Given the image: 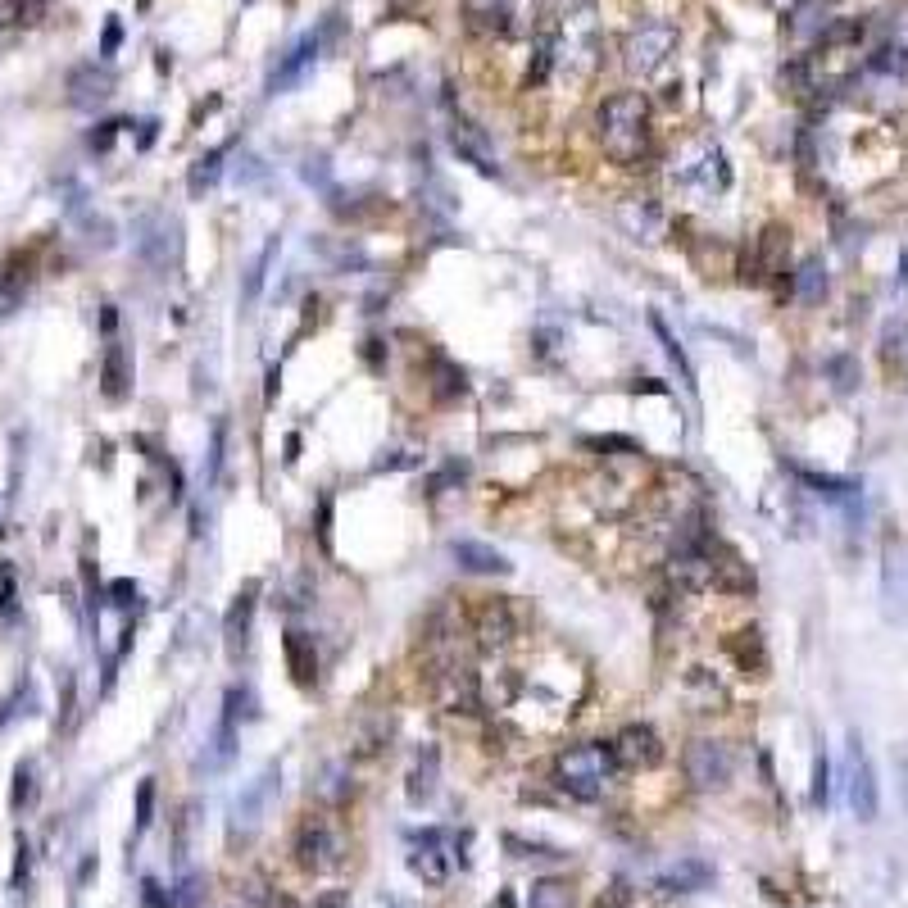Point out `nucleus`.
Wrapping results in <instances>:
<instances>
[{"label": "nucleus", "mask_w": 908, "mask_h": 908, "mask_svg": "<svg viewBox=\"0 0 908 908\" xmlns=\"http://www.w3.org/2000/svg\"><path fill=\"white\" fill-rule=\"evenodd\" d=\"M595 132H600V146L613 164H622V168L645 164L650 141H654L650 100L641 91H613V96H604V105L595 109Z\"/></svg>", "instance_id": "obj_1"}, {"label": "nucleus", "mask_w": 908, "mask_h": 908, "mask_svg": "<svg viewBox=\"0 0 908 908\" xmlns=\"http://www.w3.org/2000/svg\"><path fill=\"white\" fill-rule=\"evenodd\" d=\"M545 32H550V55H554V73H568V78H591L604 60V41H600V19H595L591 0H568L554 19H545Z\"/></svg>", "instance_id": "obj_2"}, {"label": "nucleus", "mask_w": 908, "mask_h": 908, "mask_svg": "<svg viewBox=\"0 0 908 908\" xmlns=\"http://www.w3.org/2000/svg\"><path fill=\"white\" fill-rule=\"evenodd\" d=\"M613 772H618V763H613L609 745H600V741L563 745L559 759H554V781H559V786L568 790L573 800H582V804L604 800Z\"/></svg>", "instance_id": "obj_3"}, {"label": "nucleus", "mask_w": 908, "mask_h": 908, "mask_svg": "<svg viewBox=\"0 0 908 908\" xmlns=\"http://www.w3.org/2000/svg\"><path fill=\"white\" fill-rule=\"evenodd\" d=\"M672 182L681 191H695V196H718V191H727L731 168H727L722 146H713V141H686L677 150V159H672Z\"/></svg>", "instance_id": "obj_4"}, {"label": "nucleus", "mask_w": 908, "mask_h": 908, "mask_svg": "<svg viewBox=\"0 0 908 908\" xmlns=\"http://www.w3.org/2000/svg\"><path fill=\"white\" fill-rule=\"evenodd\" d=\"M336 19L341 14H327L318 28H309L305 37H296L291 41V50L277 60V69L268 73V96H282V91H291V87H300V82L309 78V73L318 69V60H323V50L332 46V37H336Z\"/></svg>", "instance_id": "obj_5"}, {"label": "nucleus", "mask_w": 908, "mask_h": 908, "mask_svg": "<svg viewBox=\"0 0 908 908\" xmlns=\"http://www.w3.org/2000/svg\"><path fill=\"white\" fill-rule=\"evenodd\" d=\"M672 55H677V28H672L668 19L636 23V28L627 32V41H622V64H627V73H636V78H654Z\"/></svg>", "instance_id": "obj_6"}, {"label": "nucleus", "mask_w": 908, "mask_h": 908, "mask_svg": "<svg viewBox=\"0 0 908 908\" xmlns=\"http://www.w3.org/2000/svg\"><path fill=\"white\" fill-rule=\"evenodd\" d=\"M427 686H432V700L441 704L445 713H477V704H482V681H477V672L468 668L459 654L436 659Z\"/></svg>", "instance_id": "obj_7"}, {"label": "nucleus", "mask_w": 908, "mask_h": 908, "mask_svg": "<svg viewBox=\"0 0 908 908\" xmlns=\"http://www.w3.org/2000/svg\"><path fill=\"white\" fill-rule=\"evenodd\" d=\"M291 854H296V863L305 872H332L346 863V840L336 836V827L327 818H305L296 827Z\"/></svg>", "instance_id": "obj_8"}, {"label": "nucleus", "mask_w": 908, "mask_h": 908, "mask_svg": "<svg viewBox=\"0 0 908 908\" xmlns=\"http://www.w3.org/2000/svg\"><path fill=\"white\" fill-rule=\"evenodd\" d=\"M681 768H686V781H691L695 790H722V786L731 781V768H736V759H731L727 741L700 736V741L686 745V754H681Z\"/></svg>", "instance_id": "obj_9"}, {"label": "nucleus", "mask_w": 908, "mask_h": 908, "mask_svg": "<svg viewBox=\"0 0 908 908\" xmlns=\"http://www.w3.org/2000/svg\"><path fill=\"white\" fill-rule=\"evenodd\" d=\"M609 754H613V763L627 768V772H650V768H659V759H663V741H659V731L645 727V722H627V727L609 741Z\"/></svg>", "instance_id": "obj_10"}, {"label": "nucleus", "mask_w": 908, "mask_h": 908, "mask_svg": "<svg viewBox=\"0 0 908 908\" xmlns=\"http://www.w3.org/2000/svg\"><path fill=\"white\" fill-rule=\"evenodd\" d=\"M454 840L445 836V831H423V836L409 840V868H414V877H423L427 886H445L450 881V868H454Z\"/></svg>", "instance_id": "obj_11"}, {"label": "nucleus", "mask_w": 908, "mask_h": 908, "mask_svg": "<svg viewBox=\"0 0 908 908\" xmlns=\"http://www.w3.org/2000/svg\"><path fill=\"white\" fill-rule=\"evenodd\" d=\"M445 137H450V150H454V155L464 159V164H473L477 173H482V178H500V159H495L491 137H486V132L477 128L473 119L454 114V119H450V132H445Z\"/></svg>", "instance_id": "obj_12"}, {"label": "nucleus", "mask_w": 908, "mask_h": 908, "mask_svg": "<svg viewBox=\"0 0 908 908\" xmlns=\"http://www.w3.org/2000/svg\"><path fill=\"white\" fill-rule=\"evenodd\" d=\"M473 636L486 650H504L518 641V613L509 600H482L473 613Z\"/></svg>", "instance_id": "obj_13"}, {"label": "nucleus", "mask_w": 908, "mask_h": 908, "mask_svg": "<svg viewBox=\"0 0 908 908\" xmlns=\"http://www.w3.org/2000/svg\"><path fill=\"white\" fill-rule=\"evenodd\" d=\"M849 809L859 822L877 818V777H872V763L859 736H849Z\"/></svg>", "instance_id": "obj_14"}, {"label": "nucleus", "mask_w": 908, "mask_h": 908, "mask_svg": "<svg viewBox=\"0 0 908 908\" xmlns=\"http://www.w3.org/2000/svg\"><path fill=\"white\" fill-rule=\"evenodd\" d=\"M114 96V73L109 64H78L69 73V105L73 109H100Z\"/></svg>", "instance_id": "obj_15"}, {"label": "nucleus", "mask_w": 908, "mask_h": 908, "mask_svg": "<svg viewBox=\"0 0 908 908\" xmlns=\"http://www.w3.org/2000/svg\"><path fill=\"white\" fill-rule=\"evenodd\" d=\"M100 395H105L109 405H123L132 395V359H128V346H123L119 336H109L105 341V359H100Z\"/></svg>", "instance_id": "obj_16"}, {"label": "nucleus", "mask_w": 908, "mask_h": 908, "mask_svg": "<svg viewBox=\"0 0 908 908\" xmlns=\"http://www.w3.org/2000/svg\"><path fill=\"white\" fill-rule=\"evenodd\" d=\"M255 595H259V586L250 582L246 591H237V600H232V609H227V618H223V650H227V659L237 663L241 654H246V645H250V622H255Z\"/></svg>", "instance_id": "obj_17"}, {"label": "nucleus", "mask_w": 908, "mask_h": 908, "mask_svg": "<svg viewBox=\"0 0 908 908\" xmlns=\"http://www.w3.org/2000/svg\"><path fill=\"white\" fill-rule=\"evenodd\" d=\"M464 23L477 37H504L514 28V0H464Z\"/></svg>", "instance_id": "obj_18"}, {"label": "nucleus", "mask_w": 908, "mask_h": 908, "mask_svg": "<svg viewBox=\"0 0 908 908\" xmlns=\"http://www.w3.org/2000/svg\"><path fill=\"white\" fill-rule=\"evenodd\" d=\"M709 881H713V868L704 859H677L654 886H659V895H691V890H704Z\"/></svg>", "instance_id": "obj_19"}, {"label": "nucleus", "mask_w": 908, "mask_h": 908, "mask_svg": "<svg viewBox=\"0 0 908 908\" xmlns=\"http://www.w3.org/2000/svg\"><path fill=\"white\" fill-rule=\"evenodd\" d=\"M282 654H287V668L296 677V686H314L318 681V654H314V636H305L300 627H291L282 636Z\"/></svg>", "instance_id": "obj_20"}, {"label": "nucleus", "mask_w": 908, "mask_h": 908, "mask_svg": "<svg viewBox=\"0 0 908 908\" xmlns=\"http://www.w3.org/2000/svg\"><path fill=\"white\" fill-rule=\"evenodd\" d=\"M436 777H441V750L436 745H423L414 759V768H409L405 777V795L409 804H427L436 795Z\"/></svg>", "instance_id": "obj_21"}, {"label": "nucleus", "mask_w": 908, "mask_h": 908, "mask_svg": "<svg viewBox=\"0 0 908 908\" xmlns=\"http://www.w3.org/2000/svg\"><path fill=\"white\" fill-rule=\"evenodd\" d=\"M137 255L146 259L155 273L168 268V218L164 214H146L137 223Z\"/></svg>", "instance_id": "obj_22"}, {"label": "nucleus", "mask_w": 908, "mask_h": 908, "mask_svg": "<svg viewBox=\"0 0 908 908\" xmlns=\"http://www.w3.org/2000/svg\"><path fill=\"white\" fill-rule=\"evenodd\" d=\"M277 781H282V772H277V763H268V768L259 772V777L250 781L246 790H241V800H237V818L246 822V827H255V822H259V813L268 809V800H273Z\"/></svg>", "instance_id": "obj_23"}, {"label": "nucleus", "mask_w": 908, "mask_h": 908, "mask_svg": "<svg viewBox=\"0 0 908 908\" xmlns=\"http://www.w3.org/2000/svg\"><path fill=\"white\" fill-rule=\"evenodd\" d=\"M450 554L459 559V568H468V573H482V577L509 573V559H504L500 550H491V545H482V541H454Z\"/></svg>", "instance_id": "obj_24"}, {"label": "nucleus", "mask_w": 908, "mask_h": 908, "mask_svg": "<svg viewBox=\"0 0 908 908\" xmlns=\"http://www.w3.org/2000/svg\"><path fill=\"white\" fill-rule=\"evenodd\" d=\"M618 218L636 241H659V232H663V209L654 200H627Z\"/></svg>", "instance_id": "obj_25"}, {"label": "nucleus", "mask_w": 908, "mask_h": 908, "mask_svg": "<svg viewBox=\"0 0 908 908\" xmlns=\"http://www.w3.org/2000/svg\"><path fill=\"white\" fill-rule=\"evenodd\" d=\"M786 246L790 237L781 232V227H768L759 237V255H754V268H759V277H777L786 273Z\"/></svg>", "instance_id": "obj_26"}, {"label": "nucleus", "mask_w": 908, "mask_h": 908, "mask_svg": "<svg viewBox=\"0 0 908 908\" xmlns=\"http://www.w3.org/2000/svg\"><path fill=\"white\" fill-rule=\"evenodd\" d=\"M232 754H237V713L223 709L214 736H209V768H227V763H232Z\"/></svg>", "instance_id": "obj_27"}, {"label": "nucleus", "mask_w": 908, "mask_h": 908, "mask_svg": "<svg viewBox=\"0 0 908 908\" xmlns=\"http://www.w3.org/2000/svg\"><path fill=\"white\" fill-rule=\"evenodd\" d=\"M650 327H654V336H659L663 355H668V359H672V368H677L681 386H686V391H695V368H691V359H686V350H681V341L668 332V323H663L659 314H650Z\"/></svg>", "instance_id": "obj_28"}, {"label": "nucleus", "mask_w": 908, "mask_h": 908, "mask_svg": "<svg viewBox=\"0 0 908 908\" xmlns=\"http://www.w3.org/2000/svg\"><path fill=\"white\" fill-rule=\"evenodd\" d=\"M223 155H227V146H218V150H209V155H200L196 164H191V173H187V191H191V196H205V191L214 187L218 178H223Z\"/></svg>", "instance_id": "obj_29"}, {"label": "nucleus", "mask_w": 908, "mask_h": 908, "mask_svg": "<svg viewBox=\"0 0 908 908\" xmlns=\"http://www.w3.org/2000/svg\"><path fill=\"white\" fill-rule=\"evenodd\" d=\"M795 296H800L804 305H818V300L827 296V268H822V259H804V264L795 268Z\"/></svg>", "instance_id": "obj_30"}, {"label": "nucleus", "mask_w": 908, "mask_h": 908, "mask_svg": "<svg viewBox=\"0 0 908 908\" xmlns=\"http://www.w3.org/2000/svg\"><path fill=\"white\" fill-rule=\"evenodd\" d=\"M527 908H573V886L559 877L536 881L532 895H527Z\"/></svg>", "instance_id": "obj_31"}, {"label": "nucleus", "mask_w": 908, "mask_h": 908, "mask_svg": "<svg viewBox=\"0 0 908 908\" xmlns=\"http://www.w3.org/2000/svg\"><path fill=\"white\" fill-rule=\"evenodd\" d=\"M273 255H277V237H268V241H264V250L255 255V264H250V273H246V287H241V300H246V305H255V300H259V291H264V282H268V264H273Z\"/></svg>", "instance_id": "obj_32"}, {"label": "nucleus", "mask_w": 908, "mask_h": 908, "mask_svg": "<svg viewBox=\"0 0 908 908\" xmlns=\"http://www.w3.org/2000/svg\"><path fill=\"white\" fill-rule=\"evenodd\" d=\"M727 650L736 654V663H741L745 672H763V668H768V654H763L759 632H736V641H727Z\"/></svg>", "instance_id": "obj_33"}, {"label": "nucleus", "mask_w": 908, "mask_h": 908, "mask_svg": "<svg viewBox=\"0 0 908 908\" xmlns=\"http://www.w3.org/2000/svg\"><path fill=\"white\" fill-rule=\"evenodd\" d=\"M686 695L700 704V713H709L713 704H722V686L713 681L709 668H691V677H686Z\"/></svg>", "instance_id": "obj_34"}, {"label": "nucleus", "mask_w": 908, "mask_h": 908, "mask_svg": "<svg viewBox=\"0 0 908 908\" xmlns=\"http://www.w3.org/2000/svg\"><path fill=\"white\" fill-rule=\"evenodd\" d=\"M800 482L813 486L818 495H827V500H854L859 495V486L845 482V477H827V473H809V468H800Z\"/></svg>", "instance_id": "obj_35"}, {"label": "nucleus", "mask_w": 908, "mask_h": 908, "mask_svg": "<svg viewBox=\"0 0 908 908\" xmlns=\"http://www.w3.org/2000/svg\"><path fill=\"white\" fill-rule=\"evenodd\" d=\"M32 800H37V768H32V763L23 759L19 768H14V790H10V804H14V809L23 813V809H28Z\"/></svg>", "instance_id": "obj_36"}, {"label": "nucleus", "mask_w": 908, "mask_h": 908, "mask_svg": "<svg viewBox=\"0 0 908 908\" xmlns=\"http://www.w3.org/2000/svg\"><path fill=\"white\" fill-rule=\"evenodd\" d=\"M46 0H0V32L5 28H19V23H32L41 14Z\"/></svg>", "instance_id": "obj_37"}, {"label": "nucleus", "mask_w": 908, "mask_h": 908, "mask_svg": "<svg viewBox=\"0 0 908 908\" xmlns=\"http://www.w3.org/2000/svg\"><path fill=\"white\" fill-rule=\"evenodd\" d=\"M886 600H890V613L899 609V600H908V559H895V554L886 563Z\"/></svg>", "instance_id": "obj_38"}, {"label": "nucleus", "mask_w": 908, "mask_h": 908, "mask_svg": "<svg viewBox=\"0 0 908 908\" xmlns=\"http://www.w3.org/2000/svg\"><path fill=\"white\" fill-rule=\"evenodd\" d=\"M19 609V573L10 559H0V618H10Z\"/></svg>", "instance_id": "obj_39"}, {"label": "nucleus", "mask_w": 908, "mask_h": 908, "mask_svg": "<svg viewBox=\"0 0 908 908\" xmlns=\"http://www.w3.org/2000/svg\"><path fill=\"white\" fill-rule=\"evenodd\" d=\"M105 600L114 604V609L132 613V609H137V600H141V591H137V582H128V577H119V582H109V586H105Z\"/></svg>", "instance_id": "obj_40"}, {"label": "nucleus", "mask_w": 908, "mask_h": 908, "mask_svg": "<svg viewBox=\"0 0 908 908\" xmlns=\"http://www.w3.org/2000/svg\"><path fill=\"white\" fill-rule=\"evenodd\" d=\"M827 373L836 377V391H840V395H849L854 386H859V364H854L849 355H836V359H831V364H827Z\"/></svg>", "instance_id": "obj_41"}, {"label": "nucleus", "mask_w": 908, "mask_h": 908, "mask_svg": "<svg viewBox=\"0 0 908 908\" xmlns=\"http://www.w3.org/2000/svg\"><path fill=\"white\" fill-rule=\"evenodd\" d=\"M155 822V777H146L137 786V836Z\"/></svg>", "instance_id": "obj_42"}, {"label": "nucleus", "mask_w": 908, "mask_h": 908, "mask_svg": "<svg viewBox=\"0 0 908 908\" xmlns=\"http://www.w3.org/2000/svg\"><path fill=\"white\" fill-rule=\"evenodd\" d=\"M509 849H518V859H541V863H554V859H568L563 849H554V845H527V840H518V836H509L504 840Z\"/></svg>", "instance_id": "obj_43"}, {"label": "nucleus", "mask_w": 908, "mask_h": 908, "mask_svg": "<svg viewBox=\"0 0 908 908\" xmlns=\"http://www.w3.org/2000/svg\"><path fill=\"white\" fill-rule=\"evenodd\" d=\"M881 346H886V359H890V364H899V359L908 355V323H890L886 336H881Z\"/></svg>", "instance_id": "obj_44"}, {"label": "nucleus", "mask_w": 908, "mask_h": 908, "mask_svg": "<svg viewBox=\"0 0 908 908\" xmlns=\"http://www.w3.org/2000/svg\"><path fill=\"white\" fill-rule=\"evenodd\" d=\"M323 250H327V259H332L336 268H350V264L364 268V250L350 246V241H336V246H323Z\"/></svg>", "instance_id": "obj_45"}, {"label": "nucleus", "mask_w": 908, "mask_h": 908, "mask_svg": "<svg viewBox=\"0 0 908 908\" xmlns=\"http://www.w3.org/2000/svg\"><path fill=\"white\" fill-rule=\"evenodd\" d=\"M141 904H146V908H178V895H173V890L164 895L159 881H146V886H141Z\"/></svg>", "instance_id": "obj_46"}, {"label": "nucleus", "mask_w": 908, "mask_h": 908, "mask_svg": "<svg viewBox=\"0 0 908 908\" xmlns=\"http://www.w3.org/2000/svg\"><path fill=\"white\" fill-rule=\"evenodd\" d=\"M223 450H227V423L218 418V423H214V441H209V477H218V468H223Z\"/></svg>", "instance_id": "obj_47"}, {"label": "nucleus", "mask_w": 908, "mask_h": 908, "mask_svg": "<svg viewBox=\"0 0 908 908\" xmlns=\"http://www.w3.org/2000/svg\"><path fill=\"white\" fill-rule=\"evenodd\" d=\"M119 46H123V23H119V19H109V23H105V37H100V60L119 55Z\"/></svg>", "instance_id": "obj_48"}, {"label": "nucleus", "mask_w": 908, "mask_h": 908, "mask_svg": "<svg viewBox=\"0 0 908 908\" xmlns=\"http://www.w3.org/2000/svg\"><path fill=\"white\" fill-rule=\"evenodd\" d=\"M123 128H128V123H123V119H109V123H100V132H91V150H109V146H114V137H119Z\"/></svg>", "instance_id": "obj_49"}, {"label": "nucleus", "mask_w": 908, "mask_h": 908, "mask_svg": "<svg viewBox=\"0 0 908 908\" xmlns=\"http://www.w3.org/2000/svg\"><path fill=\"white\" fill-rule=\"evenodd\" d=\"M813 804L827 809V754H818V768H813Z\"/></svg>", "instance_id": "obj_50"}, {"label": "nucleus", "mask_w": 908, "mask_h": 908, "mask_svg": "<svg viewBox=\"0 0 908 908\" xmlns=\"http://www.w3.org/2000/svg\"><path fill=\"white\" fill-rule=\"evenodd\" d=\"M28 868H32V849H28V840L19 836V859H14V886H23V881H28Z\"/></svg>", "instance_id": "obj_51"}, {"label": "nucleus", "mask_w": 908, "mask_h": 908, "mask_svg": "<svg viewBox=\"0 0 908 908\" xmlns=\"http://www.w3.org/2000/svg\"><path fill=\"white\" fill-rule=\"evenodd\" d=\"M259 178H264V168H259V159H255V155H246V159L237 164V182H259Z\"/></svg>", "instance_id": "obj_52"}, {"label": "nucleus", "mask_w": 908, "mask_h": 908, "mask_svg": "<svg viewBox=\"0 0 908 908\" xmlns=\"http://www.w3.org/2000/svg\"><path fill=\"white\" fill-rule=\"evenodd\" d=\"M595 908H627V890H622V886H613V890H609V899H600Z\"/></svg>", "instance_id": "obj_53"}, {"label": "nucleus", "mask_w": 908, "mask_h": 908, "mask_svg": "<svg viewBox=\"0 0 908 908\" xmlns=\"http://www.w3.org/2000/svg\"><path fill=\"white\" fill-rule=\"evenodd\" d=\"M100 327H105V336H114V327H119V314H114V305L100 309Z\"/></svg>", "instance_id": "obj_54"}, {"label": "nucleus", "mask_w": 908, "mask_h": 908, "mask_svg": "<svg viewBox=\"0 0 908 908\" xmlns=\"http://www.w3.org/2000/svg\"><path fill=\"white\" fill-rule=\"evenodd\" d=\"M155 128H159V123H155V119H146V123H141V150H146V146H150V141H155Z\"/></svg>", "instance_id": "obj_55"}, {"label": "nucleus", "mask_w": 908, "mask_h": 908, "mask_svg": "<svg viewBox=\"0 0 908 908\" xmlns=\"http://www.w3.org/2000/svg\"><path fill=\"white\" fill-rule=\"evenodd\" d=\"M391 5H400V10H405V5H414V0H391Z\"/></svg>", "instance_id": "obj_56"}]
</instances>
